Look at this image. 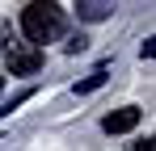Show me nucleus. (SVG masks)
Wrapping results in <instances>:
<instances>
[{
  "label": "nucleus",
  "instance_id": "obj_1",
  "mask_svg": "<svg viewBox=\"0 0 156 151\" xmlns=\"http://www.w3.org/2000/svg\"><path fill=\"white\" fill-rule=\"evenodd\" d=\"M63 29H68V17H63V8L55 0H30L26 8H21V34H26V42H34V46L59 42Z\"/></svg>",
  "mask_w": 156,
  "mask_h": 151
},
{
  "label": "nucleus",
  "instance_id": "obj_2",
  "mask_svg": "<svg viewBox=\"0 0 156 151\" xmlns=\"http://www.w3.org/2000/svg\"><path fill=\"white\" fill-rule=\"evenodd\" d=\"M4 63H9L13 76H34L42 67V50L34 46V42H9L4 46Z\"/></svg>",
  "mask_w": 156,
  "mask_h": 151
},
{
  "label": "nucleus",
  "instance_id": "obj_3",
  "mask_svg": "<svg viewBox=\"0 0 156 151\" xmlns=\"http://www.w3.org/2000/svg\"><path fill=\"white\" fill-rule=\"evenodd\" d=\"M135 126H139V109H131V105L101 118V130H105V134H127V130H135Z\"/></svg>",
  "mask_w": 156,
  "mask_h": 151
},
{
  "label": "nucleus",
  "instance_id": "obj_4",
  "mask_svg": "<svg viewBox=\"0 0 156 151\" xmlns=\"http://www.w3.org/2000/svg\"><path fill=\"white\" fill-rule=\"evenodd\" d=\"M76 13L84 21H101V17L114 13V0H76Z\"/></svg>",
  "mask_w": 156,
  "mask_h": 151
},
{
  "label": "nucleus",
  "instance_id": "obj_5",
  "mask_svg": "<svg viewBox=\"0 0 156 151\" xmlns=\"http://www.w3.org/2000/svg\"><path fill=\"white\" fill-rule=\"evenodd\" d=\"M101 84H105V67H97L89 80H80V84H76V92H93V88H101Z\"/></svg>",
  "mask_w": 156,
  "mask_h": 151
},
{
  "label": "nucleus",
  "instance_id": "obj_6",
  "mask_svg": "<svg viewBox=\"0 0 156 151\" xmlns=\"http://www.w3.org/2000/svg\"><path fill=\"white\" fill-rule=\"evenodd\" d=\"M139 55H144V59H152V55H156V38H148V42L139 46Z\"/></svg>",
  "mask_w": 156,
  "mask_h": 151
},
{
  "label": "nucleus",
  "instance_id": "obj_7",
  "mask_svg": "<svg viewBox=\"0 0 156 151\" xmlns=\"http://www.w3.org/2000/svg\"><path fill=\"white\" fill-rule=\"evenodd\" d=\"M135 151H156V143H152V139H148V143H139V147H135Z\"/></svg>",
  "mask_w": 156,
  "mask_h": 151
},
{
  "label": "nucleus",
  "instance_id": "obj_8",
  "mask_svg": "<svg viewBox=\"0 0 156 151\" xmlns=\"http://www.w3.org/2000/svg\"><path fill=\"white\" fill-rule=\"evenodd\" d=\"M0 88H4V72H0Z\"/></svg>",
  "mask_w": 156,
  "mask_h": 151
}]
</instances>
